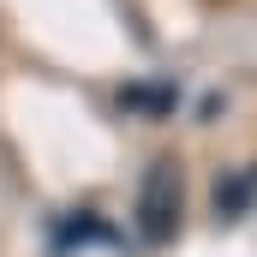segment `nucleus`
Returning <instances> with one entry per match:
<instances>
[{
	"mask_svg": "<svg viewBox=\"0 0 257 257\" xmlns=\"http://www.w3.org/2000/svg\"><path fill=\"white\" fill-rule=\"evenodd\" d=\"M138 233L150 239V245H168L174 233H180V215H186V174H180V162L174 156H156L150 168H144V180H138Z\"/></svg>",
	"mask_w": 257,
	"mask_h": 257,
	"instance_id": "f257e3e1",
	"label": "nucleus"
},
{
	"mask_svg": "<svg viewBox=\"0 0 257 257\" xmlns=\"http://www.w3.org/2000/svg\"><path fill=\"white\" fill-rule=\"evenodd\" d=\"M251 209H257V162L239 168V174H227V180L215 186V215H221V221H239V215H251Z\"/></svg>",
	"mask_w": 257,
	"mask_h": 257,
	"instance_id": "f03ea898",
	"label": "nucleus"
},
{
	"mask_svg": "<svg viewBox=\"0 0 257 257\" xmlns=\"http://www.w3.org/2000/svg\"><path fill=\"white\" fill-rule=\"evenodd\" d=\"M120 102L126 108H144V114H168L174 108V90H126Z\"/></svg>",
	"mask_w": 257,
	"mask_h": 257,
	"instance_id": "7ed1b4c3",
	"label": "nucleus"
}]
</instances>
